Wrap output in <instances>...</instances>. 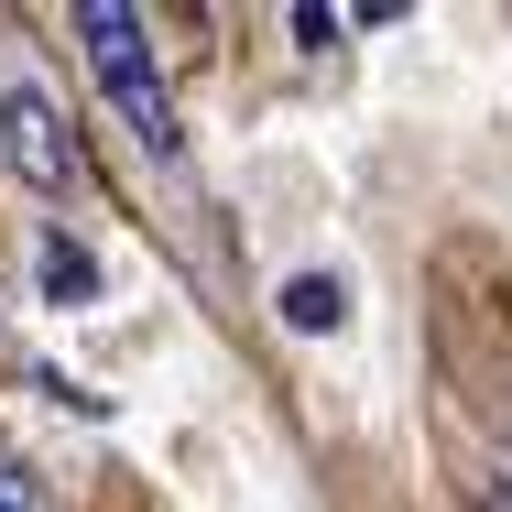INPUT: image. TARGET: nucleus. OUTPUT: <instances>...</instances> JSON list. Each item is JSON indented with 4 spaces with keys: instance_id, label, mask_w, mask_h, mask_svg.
<instances>
[{
    "instance_id": "20e7f679",
    "label": "nucleus",
    "mask_w": 512,
    "mask_h": 512,
    "mask_svg": "<svg viewBox=\"0 0 512 512\" xmlns=\"http://www.w3.org/2000/svg\"><path fill=\"white\" fill-rule=\"evenodd\" d=\"M44 295H55V306H88V295H99V262H88L66 229H44Z\"/></svg>"
},
{
    "instance_id": "f257e3e1",
    "label": "nucleus",
    "mask_w": 512,
    "mask_h": 512,
    "mask_svg": "<svg viewBox=\"0 0 512 512\" xmlns=\"http://www.w3.org/2000/svg\"><path fill=\"white\" fill-rule=\"evenodd\" d=\"M77 44H88V77L99 99L120 109V131L153 153V164H186V120H175V88L153 66V22L131 0H77Z\"/></svg>"
},
{
    "instance_id": "f03ea898",
    "label": "nucleus",
    "mask_w": 512,
    "mask_h": 512,
    "mask_svg": "<svg viewBox=\"0 0 512 512\" xmlns=\"http://www.w3.org/2000/svg\"><path fill=\"white\" fill-rule=\"evenodd\" d=\"M0 164H11L33 197H77V175H88V164H77V131H66V109L44 99L33 77H11V88H0Z\"/></svg>"
},
{
    "instance_id": "39448f33",
    "label": "nucleus",
    "mask_w": 512,
    "mask_h": 512,
    "mask_svg": "<svg viewBox=\"0 0 512 512\" xmlns=\"http://www.w3.org/2000/svg\"><path fill=\"white\" fill-rule=\"evenodd\" d=\"M0 512H44V480L33 469H0Z\"/></svg>"
},
{
    "instance_id": "7ed1b4c3",
    "label": "nucleus",
    "mask_w": 512,
    "mask_h": 512,
    "mask_svg": "<svg viewBox=\"0 0 512 512\" xmlns=\"http://www.w3.org/2000/svg\"><path fill=\"white\" fill-rule=\"evenodd\" d=\"M338 316H349V284L338 273H295L284 284V327L295 338H338Z\"/></svg>"
},
{
    "instance_id": "423d86ee",
    "label": "nucleus",
    "mask_w": 512,
    "mask_h": 512,
    "mask_svg": "<svg viewBox=\"0 0 512 512\" xmlns=\"http://www.w3.org/2000/svg\"><path fill=\"white\" fill-rule=\"evenodd\" d=\"M491 512H512V480H502V491H491Z\"/></svg>"
}]
</instances>
